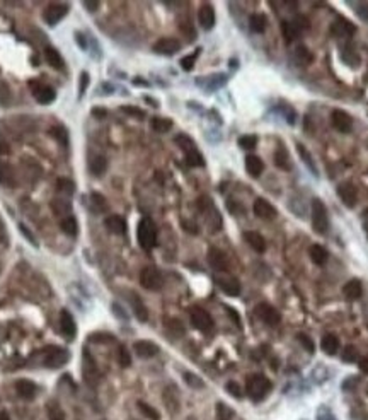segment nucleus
<instances>
[{"label": "nucleus", "mask_w": 368, "mask_h": 420, "mask_svg": "<svg viewBox=\"0 0 368 420\" xmlns=\"http://www.w3.org/2000/svg\"><path fill=\"white\" fill-rule=\"evenodd\" d=\"M104 225H106L107 231L113 232V234H124V232H126V222H124V219L120 217V215H109V217H106Z\"/></svg>", "instance_id": "aec40b11"}, {"label": "nucleus", "mask_w": 368, "mask_h": 420, "mask_svg": "<svg viewBox=\"0 0 368 420\" xmlns=\"http://www.w3.org/2000/svg\"><path fill=\"white\" fill-rule=\"evenodd\" d=\"M34 98H36V101L41 103V105H50V103L55 101L57 94H55V91L50 86H38V89L34 91Z\"/></svg>", "instance_id": "b1692460"}, {"label": "nucleus", "mask_w": 368, "mask_h": 420, "mask_svg": "<svg viewBox=\"0 0 368 420\" xmlns=\"http://www.w3.org/2000/svg\"><path fill=\"white\" fill-rule=\"evenodd\" d=\"M44 58H46L48 65H51V67L57 68V70H61V68H63V58H61V55L58 53L55 48H51V46L44 48Z\"/></svg>", "instance_id": "bb28decb"}, {"label": "nucleus", "mask_w": 368, "mask_h": 420, "mask_svg": "<svg viewBox=\"0 0 368 420\" xmlns=\"http://www.w3.org/2000/svg\"><path fill=\"white\" fill-rule=\"evenodd\" d=\"M256 314H258V318L261 319V321H265L266 325H269V326H275V325H278V323L281 321L280 311H278L276 308H273L271 304H268V303L259 304V306L256 308Z\"/></svg>", "instance_id": "6e6552de"}, {"label": "nucleus", "mask_w": 368, "mask_h": 420, "mask_svg": "<svg viewBox=\"0 0 368 420\" xmlns=\"http://www.w3.org/2000/svg\"><path fill=\"white\" fill-rule=\"evenodd\" d=\"M181 50V43L176 38H161L154 44V51L159 55H174Z\"/></svg>", "instance_id": "ddd939ff"}, {"label": "nucleus", "mask_w": 368, "mask_h": 420, "mask_svg": "<svg viewBox=\"0 0 368 420\" xmlns=\"http://www.w3.org/2000/svg\"><path fill=\"white\" fill-rule=\"evenodd\" d=\"M215 282L227 296H239L241 294V284L234 277H217Z\"/></svg>", "instance_id": "2eb2a0df"}, {"label": "nucleus", "mask_w": 368, "mask_h": 420, "mask_svg": "<svg viewBox=\"0 0 368 420\" xmlns=\"http://www.w3.org/2000/svg\"><path fill=\"white\" fill-rule=\"evenodd\" d=\"M360 369H362V373L368 374V357H363V359L360 360Z\"/></svg>", "instance_id": "0e129e2a"}, {"label": "nucleus", "mask_w": 368, "mask_h": 420, "mask_svg": "<svg viewBox=\"0 0 368 420\" xmlns=\"http://www.w3.org/2000/svg\"><path fill=\"white\" fill-rule=\"evenodd\" d=\"M244 239L247 241V244L251 246V248L254 249V251L263 253V251L266 249V241H265V238H263V236L259 234V232H256V231H247V232H244Z\"/></svg>", "instance_id": "412c9836"}, {"label": "nucleus", "mask_w": 368, "mask_h": 420, "mask_svg": "<svg viewBox=\"0 0 368 420\" xmlns=\"http://www.w3.org/2000/svg\"><path fill=\"white\" fill-rule=\"evenodd\" d=\"M356 359H358V352H356V349L353 345H348L343 350V360L345 362H355Z\"/></svg>", "instance_id": "864d4df0"}, {"label": "nucleus", "mask_w": 368, "mask_h": 420, "mask_svg": "<svg viewBox=\"0 0 368 420\" xmlns=\"http://www.w3.org/2000/svg\"><path fill=\"white\" fill-rule=\"evenodd\" d=\"M162 275L157 268L154 266H147L140 272V284L143 289L147 290H159L162 287Z\"/></svg>", "instance_id": "39448f33"}, {"label": "nucleus", "mask_w": 368, "mask_h": 420, "mask_svg": "<svg viewBox=\"0 0 368 420\" xmlns=\"http://www.w3.org/2000/svg\"><path fill=\"white\" fill-rule=\"evenodd\" d=\"M343 294H345L346 299H349V301L360 299V297H362V294H363L362 282H360V280H356V279L349 280V282L346 284L345 287H343Z\"/></svg>", "instance_id": "4be33fe9"}, {"label": "nucleus", "mask_w": 368, "mask_h": 420, "mask_svg": "<svg viewBox=\"0 0 368 420\" xmlns=\"http://www.w3.org/2000/svg\"><path fill=\"white\" fill-rule=\"evenodd\" d=\"M19 229H20V232H22L24 236H26L27 239H29L31 243H33V244H36V241H34V238H33V234H31L29 231H27V227L26 225H19Z\"/></svg>", "instance_id": "680f3d73"}, {"label": "nucleus", "mask_w": 368, "mask_h": 420, "mask_svg": "<svg viewBox=\"0 0 368 420\" xmlns=\"http://www.w3.org/2000/svg\"><path fill=\"white\" fill-rule=\"evenodd\" d=\"M118 360H120V364L123 367H128L131 364V355L126 350V347H123V345L120 347V350H118Z\"/></svg>", "instance_id": "3c124183"}, {"label": "nucleus", "mask_w": 368, "mask_h": 420, "mask_svg": "<svg viewBox=\"0 0 368 420\" xmlns=\"http://www.w3.org/2000/svg\"><path fill=\"white\" fill-rule=\"evenodd\" d=\"M131 306H133V313L137 316L138 321H147L148 319V311L145 308V304L142 303V299L138 296H131Z\"/></svg>", "instance_id": "cd10ccee"}, {"label": "nucleus", "mask_w": 368, "mask_h": 420, "mask_svg": "<svg viewBox=\"0 0 368 420\" xmlns=\"http://www.w3.org/2000/svg\"><path fill=\"white\" fill-rule=\"evenodd\" d=\"M0 183L3 186H12L16 183V176H14V169L9 162L0 161Z\"/></svg>", "instance_id": "393cba45"}, {"label": "nucleus", "mask_w": 368, "mask_h": 420, "mask_svg": "<svg viewBox=\"0 0 368 420\" xmlns=\"http://www.w3.org/2000/svg\"><path fill=\"white\" fill-rule=\"evenodd\" d=\"M297 338H298V342L302 343V345L305 347V349H307V352L308 354H314V350H315V347H314V342H312V338L308 335H305V333H298L297 335Z\"/></svg>", "instance_id": "603ef678"}, {"label": "nucleus", "mask_w": 368, "mask_h": 420, "mask_svg": "<svg viewBox=\"0 0 368 420\" xmlns=\"http://www.w3.org/2000/svg\"><path fill=\"white\" fill-rule=\"evenodd\" d=\"M275 164L283 171L290 169V157H288V152L285 147H278V151L275 152Z\"/></svg>", "instance_id": "72a5a7b5"}, {"label": "nucleus", "mask_w": 368, "mask_h": 420, "mask_svg": "<svg viewBox=\"0 0 368 420\" xmlns=\"http://www.w3.org/2000/svg\"><path fill=\"white\" fill-rule=\"evenodd\" d=\"M164 401H165V405L169 407V412H171V414H176V412H178L179 401H178V398H176L174 393H171L169 390H165L164 391Z\"/></svg>", "instance_id": "a18cd8bd"}, {"label": "nucleus", "mask_w": 368, "mask_h": 420, "mask_svg": "<svg viewBox=\"0 0 368 420\" xmlns=\"http://www.w3.org/2000/svg\"><path fill=\"white\" fill-rule=\"evenodd\" d=\"M245 169H247V173L252 178H259L263 169H265V162L258 155H247L245 157Z\"/></svg>", "instance_id": "5701e85b"}, {"label": "nucleus", "mask_w": 368, "mask_h": 420, "mask_svg": "<svg viewBox=\"0 0 368 420\" xmlns=\"http://www.w3.org/2000/svg\"><path fill=\"white\" fill-rule=\"evenodd\" d=\"M200 51H201V50H196L193 55H187V57L183 58V60H181V67L184 68V70H193L194 62H196V58H198V55H200Z\"/></svg>", "instance_id": "8fccbe9b"}, {"label": "nucleus", "mask_w": 368, "mask_h": 420, "mask_svg": "<svg viewBox=\"0 0 368 420\" xmlns=\"http://www.w3.org/2000/svg\"><path fill=\"white\" fill-rule=\"evenodd\" d=\"M239 145L242 149H254L258 145V137L256 135H244L239 138Z\"/></svg>", "instance_id": "09e8293b"}, {"label": "nucleus", "mask_w": 368, "mask_h": 420, "mask_svg": "<svg viewBox=\"0 0 368 420\" xmlns=\"http://www.w3.org/2000/svg\"><path fill=\"white\" fill-rule=\"evenodd\" d=\"M46 412H48V419L50 420H65V412H63V408L60 407L58 401H48Z\"/></svg>", "instance_id": "f704fd0d"}, {"label": "nucleus", "mask_w": 368, "mask_h": 420, "mask_svg": "<svg viewBox=\"0 0 368 420\" xmlns=\"http://www.w3.org/2000/svg\"><path fill=\"white\" fill-rule=\"evenodd\" d=\"M234 419V410L227 407L225 403H217V420H232Z\"/></svg>", "instance_id": "79ce46f5"}, {"label": "nucleus", "mask_w": 368, "mask_h": 420, "mask_svg": "<svg viewBox=\"0 0 368 420\" xmlns=\"http://www.w3.org/2000/svg\"><path fill=\"white\" fill-rule=\"evenodd\" d=\"M189 318H191V323L196 330L200 332H210L213 328V319L208 311H204L203 308H191V313H189Z\"/></svg>", "instance_id": "423d86ee"}, {"label": "nucleus", "mask_w": 368, "mask_h": 420, "mask_svg": "<svg viewBox=\"0 0 368 420\" xmlns=\"http://www.w3.org/2000/svg\"><path fill=\"white\" fill-rule=\"evenodd\" d=\"M356 14H358L363 21H368V3L367 2L358 3V5H356Z\"/></svg>", "instance_id": "13d9d810"}, {"label": "nucleus", "mask_w": 368, "mask_h": 420, "mask_svg": "<svg viewBox=\"0 0 368 420\" xmlns=\"http://www.w3.org/2000/svg\"><path fill=\"white\" fill-rule=\"evenodd\" d=\"M186 162H187V166H193V168H201V166H204V159H203V155L198 152V149L196 151L187 152Z\"/></svg>", "instance_id": "a19ab883"}, {"label": "nucleus", "mask_w": 368, "mask_h": 420, "mask_svg": "<svg viewBox=\"0 0 368 420\" xmlns=\"http://www.w3.org/2000/svg\"><path fill=\"white\" fill-rule=\"evenodd\" d=\"M16 393L19 395L22 400H33L38 393V386L29 379H19L16 383Z\"/></svg>", "instance_id": "a211bd4d"}, {"label": "nucleus", "mask_w": 368, "mask_h": 420, "mask_svg": "<svg viewBox=\"0 0 368 420\" xmlns=\"http://www.w3.org/2000/svg\"><path fill=\"white\" fill-rule=\"evenodd\" d=\"M321 347L322 350H324V354H327V355H334L336 352L339 350V340L336 335H324L322 336V342H321Z\"/></svg>", "instance_id": "a878e982"}, {"label": "nucleus", "mask_w": 368, "mask_h": 420, "mask_svg": "<svg viewBox=\"0 0 368 420\" xmlns=\"http://www.w3.org/2000/svg\"><path fill=\"white\" fill-rule=\"evenodd\" d=\"M9 144H7L5 140H3L2 138V135H0V155H3V154H9Z\"/></svg>", "instance_id": "052dcab7"}, {"label": "nucleus", "mask_w": 368, "mask_h": 420, "mask_svg": "<svg viewBox=\"0 0 368 420\" xmlns=\"http://www.w3.org/2000/svg\"><path fill=\"white\" fill-rule=\"evenodd\" d=\"M121 111L126 113V114H130V116H135V118H145V111L138 110V108H135V106H130V105L121 106Z\"/></svg>", "instance_id": "6e6d98bb"}, {"label": "nucleus", "mask_w": 368, "mask_h": 420, "mask_svg": "<svg viewBox=\"0 0 368 420\" xmlns=\"http://www.w3.org/2000/svg\"><path fill=\"white\" fill-rule=\"evenodd\" d=\"M50 207H51V210L55 212V214L57 215H70V212H72V205H70V202H67V200H61V199H55L53 202L50 203Z\"/></svg>", "instance_id": "7c9ffc66"}, {"label": "nucleus", "mask_w": 368, "mask_h": 420, "mask_svg": "<svg viewBox=\"0 0 368 420\" xmlns=\"http://www.w3.org/2000/svg\"><path fill=\"white\" fill-rule=\"evenodd\" d=\"M0 420H10L9 414L7 412H0Z\"/></svg>", "instance_id": "774afa93"}, {"label": "nucleus", "mask_w": 368, "mask_h": 420, "mask_svg": "<svg viewBox=\"0 0 368 420\" xmlns=\"http://www.w3.org/2000/svg\"><path fill=\"white\" fill-rule=\"evenodd\" d=\"M138 408H140V412H142V414H143L147 419H150V420H159V419H161L159 412L155 410V408H152L150 405H147L145 401H138Z\"/></svg>", "instance_id": "c03bdc74"}, {"label": "nucleus", "mask_w": 368, "mask_h": 420, "mask_svg": "<svg viewBox=\"0 0 368 420\" xmlns=\"http://www.w3.org/2000/svg\"><path fill=\"white\" fill-rule=\"evenodd\" d=\"M252 210H254L256 217L263 219V221H273V219L278 215V210L268 202V200H265V199L256 200L254 205H252Z\"/></svg>", "instance_id": "f8f14e48"}, {"label": "nucleus", "mask_w": 368, "mask_h": 420, "mask_svg": "<svg viewBox=\"0 0 368 420\" xmlns=\"http://www.w3.org/2000/svg\"><path fill=\"white\" fill-rule=\"evenodd\" d=\"M133 350L138 357L142 359H150V357L157 355L159 354V347L152 342H147V340H140V342L133 343Z\"/></svg>", "instance_id": "f3484780"}, {"label": "nucleus", "mask_w": 368, "mask_h": 420, "mask_svg": "<svg viewBox=\"0 0 368 420\" xmlns=\"http://www.w3.org/2000/svg\"><path fill=\"white\" fill-rule=\"evenodd\" d=\"M150 127H152V130L157 132V133H167V132L172 128V120H169V118L155 116V118H152Z\"/></svg>", "instance_id": "c85d7f7f"}, {"label": "nucleus", "mask_w": 368, "mask_h": 420, "mask_svg": "<svg viewBox=\"0 0 368 420\" xmlns=\"http://www.w3.org/2000/svg\"><path fill=\"white\" fill-rule=\"evenodd\" d=\"M338 197L341 199V202L345 203L348 209H353L358 202V193H356V188L351 185L349 181L341 183L338 186Z\"/></svg>", "instance_id": "9d476101"}, {"label": "nucleus", "mask_w": 368, "mask_h": 420, "mask_svg": "<svg viewBox=\"0 0 368 420\" xmlns=\"http://www.w3.org/2000/svg\"><path fill=\"white\" fill-rule=\"evenodd\" d=\"M89 168H91V171H92L96 176H101V175H102V173L107 169V159L102 157V155H97V157H94L92 161H91Z\"/></svg>", "instance_id": "4c0bfd02"}, {"label": "nucleus", "mask_w": 368, "mask_h": 420, "mask_svg": "<svg viewBox=\"0 0 368 420\" xmlns=\"http://www.w3.org/2000/svg\"><path fill=\"white\" fill-rule=\"evenodd\" d=\"M312 227L317 234H326L329 227V217L327 209L321 200L315 199L312 202Z\"/></svg>", "instance_id": "7ed1b4c3"}, {"label": "nucleus", "mask_w": 368, "mask_h": 420, "mask_svg": "<svg viewBox=\"0 0 368 420\" xmlns=\"http://www.w3.org/2000/svg\"><path fill=\"white\" fill-rule=\"evenodd\" d=\"M84 7L89 9V12H96L99 9V2H84Z\"/></svg>", "instance_id": "e2e57ef3"}, {"label": "nucleus", "mask_w": 368, "mask_h": 420, "mask_svg": "<svg viewBox=\"0 0 368 420\" xmlns=\"http://www.w3.org/2000/svg\"><path fill=\"white\" fill-rule=\"evenodd\" d=\"M137 239H138V244H140L145 251H150L155 246V243H157V229H155V224L148 217H143L138 222Z\"/></svg>", "instance_id": "f03ea898"}, {"label": "nucleus", "mask_w": 368, "mask_h": 420, "mask_svg": "<svg viewBox=\"0 0 368 420\" xmlns=\"http://www.w3.org/2000/svg\"><path fill=\"white\" fill-rule=\"evenodd\" d=\"M331 33L334 36H339V38H346V36H353L356 33V27L351 21L345 19V17H338V19L332 22L331 26Z\"/></svg>", "instance_id": "4468645a"}, {"label": "nucleus", "mask_w": 368, "mask_h": 420, "mask_svg": "<svg viewBox=\"0 0 368 420\" xmlns=\"http://www.w3.org/2000/svg\"><path fill=\"white\" fill-rule=\"evenodd\" d=\"M297 151H298V154H300V157L304 159V162H305V164H307V168L310 169V171L314 173L315 176H317V168H315L314 161H312V155L308 154L307 149H305L302 144H297Z\"/></svg>", "instance_id": "58836bf2"}, {"label": "nucleus", "mask_w": 368, "mask_h": 420, "mask_svg": "<svg viewBox=\"0 0 368 420\" xmlns=\"http://www.w3.org/2000/svg\"><path fill=\"white\" fill-rule=\"evenodd\" d=\"M327 251H326L322 246L319 244H314L310 246V258L312 262L315 263V265H326V262H327Z\"/></svg>", "instance_id": "c756f323"}, {"label": "nucleus", "mask_w": 368, "mask_h": 420, "mask_svg": "<svg viewBox=\"0 0 368 420\" xmlns=\"http://www.w3.org/2000/svg\"><path fill=\"white\" fill-rule=\"evenodd\" d=\"M208 263L213 270L217 272H228V258L222 249L218 248H210L208 251Z\"/></svg>", "instance_id": "1a4fd4ad"}, {"label": "nucleus", "mask_w": 368, "mask_h": 420, "mask_svg": "<svg viewBox=\"0 0 368 420\" xmlns=\"http://www.w3.org/2000/svg\"><path fill=\"white\" fill-rule=\"evenodd\" d=\"M198 21H200L201 27L210 31L215 26V10L210 3H203L198 10Z\"/></svg>", "instance_id": "dca6fc26"}, {"label": "nucleus", "mask_w": 368, "mask_h": 420, "mask_svg": "<svg viewBox=\"0 0 368 420\" xmlns=\"http://www.w3.org/2000/svg\"><path fill=\"white\" fill-rule=\"evenodd\" d=\"M92 114H94V116L104 118V116H106V110H97V108H96V110H92Z\"/></svg>", "instance_id": "338daca9"}, {"label": "nucleus", "mask_w": 368, "mask_h": 420, "mask_svg": "<svg viewBox=\"0 0 368 420\" xmlns=\"http://www.w3.org/2000/svg\"><path fill=\"white\" fill-rule=\"evenodd\" d=\"M50 133L53 135V137L57 138V140H60L61 144H65V142H67V132H65V128L57 127V128H53V130H51Z\"/></svg>", "instance_id": "4d7b16f0"}, {"label": "nucleus", "mask_w": 368, "mask_h": 420, "mask_svg": "<svg viewBox=\"0 0 368 420\" xmlns=\"http://www.w3.org/2000/svg\"><path fill=\"white\" fill-rule=\"evenodd\" d=\"M60 227H61V231H63L65 234L72 236V238H74V236H77V232H79V224H77V221H75V217H72V215L65 217L63 221L60 222Z\"/></svg>", "instance_id": "473e14b6"}, {"label": "nucleus", "mask_w": 368, "mask_h": 420, "mask_svg": "<svg viewBox=\"0 0 368 420\" xmlns=\"http://www.w3.org/2000/svg\"><path fill=\"white\" fill-rule=\"evenodd\" d=\"M297 58H298V62H302V64H312V60H314V57H312V53L308 51L307 46H298L297 48Z\"/></svg>", "instance_id": "de8ad7c7"}, {"label": "nucleus", "mask_w": 368, "mask_h": 420, "mask_svg": "<svg viewBox=\"0 0 368 420\" xmlns=\"http://www.w3.org/2000/svg\"><path fill=\"white\" fill-rule=\"evenodd\" d=\"M57 188L60 190V192L68 193V195H72V193L75 192L74 181H70V179H67V178H60V179H58V181H57Z\"/></svg>", "instance_id": "49530a36"}, {"label": "nucleus", "mask_w": 368, "mask_h": 420, "mask_svg": "<svg viewBox=\"0 0 368 420\" xmlns=\"http://www.w3.org/2000/svg\"><path fill=\"white\" fill-rule=\"evenodd\" d=\"M271 390V381L268 379L263 374H252L247 377V383H245V391L251 397V400L261 401L266 398V395Z\"/></svg>", "instance_id": "f257e3e1"}, {"label": "nucleus", "mask_w": 368, "mask_h": 420, "mask_svg": "<svg viewBox=\"0 0 368 420\" xmlns=\"http://www.w3.org/2000/svg\"><path fill=\"white\" fill-rule=\"evenodd\" d=\"M363 229H365V232L368 234V209L363 212Z\"/></svg>", "instance_id": "69168bd1"}, {"label": "nucleus", "mask_w": 368, "mask_h": 420, "mask_svg": "<svg viewBox=\"0 0 368 420\" xmlns=\"http://www.w3.org/2000/svg\"><path fill=\"white\" fill-rule=\"evenodd\" d=\"M281 33H283L285 40L290 43V41H293L295 38L298 36V33H300V29H298L297 26H295V22H288V21H283L281 22Z\"/></svg>", "instance_id": "c9c22d12"}, {"label": "nucleus", "mask_w": 368, "mask_h": 420, "mask_svg": "<svg viewBox=\"0 0 368 420\" xmlns=\"http://www.w3.org/2000/svg\"><path fill=\"white\" fill-rule=\"evenodd\" d=\"M174 142L181 147V151L184 152V154H187V152H191V151H196V144L193 142V138H189L184 133L178 135V137L174 138Z\"/></svg>", "instance_id": "e433bc0d"}, {"label": "nucleus", "mask_w": 368, "mask_h": 420, "mask_svg": "<svg viewBox=\"0 0 368 420\" xmlns=\"http://www.w3.org/2000/svg\"><path fill=\"white\" fill-rule=\"evenodd\" d=\"M266 17L263 16V14H252L251 17H249V27H251L254 33H265L266 29Z\"/></svg>", "instance_id": "2f4dec72"}, {"label": "nucleus", "mask_w": 368, "mask_h": 420, "mask_svg": "<svg viewBox=\"0 0 368 420\" xmlns=\"http://www.w3.org/2000/svg\"><path fill=\"white\" fill-rule=\"evenodd\" d=\"M68 14V7L63 5V3H50V5L44 9L43 12V19L46 24H50V26H55V24H58L61 19H63L65 16Z\"/></svg>", "instance_id": "0eeeda50"}, {"label": "nucleus", "mask_w": 368, "mask_h": 420, "mask_svg": "<svg viewBox=\"0 0 368 420\" xmlns=\"http://www.w3.org/2000/svg\"><path fill=\"white\" fill-rule=\"evenodd\" d=\"M87 86H89V74H87V72H82V75H81V88H79V92H81V96H84V92H85V89H87Z\"/></svg>", "instance_id": "bf43d9fd"}, {"label": "nucleus", "mask_w": 368, "mask_h": 420, "mask_svg": "<svg viewBox=\"0 0 368 420\" xmlns=\"http://www.w3.org/2000/svg\"><path fill=\"white\" fill-rule=\"evenodd\" d=\"M68 360V352L65 349H60V347H48L44 350V357H43V364L50 369H58L61 367L65 362Z\"/></svg>", "instance_id": "20e7f679"}, {"label": "nucleus", "mask_w": 368, "mask_h": 420, "mask_svg": "<svg viewBox=\"0 0 368 420\" xmlns=\"http://www.w3.org/2000/svg\"><path fill=\"white\" fill-rule=\"evenodd\" d=\"M60 325H61V332L65 333V336H68V338H74L75 333H77V325H75L74 316L68 313L67 309L61 311V314H60Z\"/></svg>", "instance_id": "6ab92c4d"}, {"label": "nucleus", "mask_w": 368, "mask_h": 420, "mask_svg": "<svg viewBox=\"0 0 368 420\" xmlns=\"http://www.w3.org/2000/svg\"><path fill=\"white\" fill-rule=\"evenodd\" d=\"M91 202H92V207H94V210H96V212H104L107 209L106 197H102L101 193H97V192L91 193Z\"/></svg>", "instance_id": "ea45409f"}, {"label": "nucleus", "mask_w": 368, "mask_h": 420, "mask_svg": "<svg viewBox=\"0 0 368 420\" xmlns=\"http://www.w3.org/2000/svg\"><path fill=\"white\" fill-rule=\"evenodd\" d=\"M331 121H332V127L336 128L338 132H343V133H348L351 132L353 128V120L346 111L343 110H334L331 114Z\"/></svg>", "instance_id": "9b49d317"}, {"label": "nucleus", "mask_w": 368, "mask_h": 420, "mask_svg": "<svg viewBox=\"0 0 368 420\" xmlns=\"http://www.w3.org/2000/svg\"><path fill=\"white\" fill-rule=\"evenodd\" d=\"M184 381H186L187 386L194 388V390H200V388L204 386L203 379H201L200 376H196V374H193V373H184Z\"/></svg>", "instance_id": "37998d69"}, {"label": "nucleus", "mask_w": 368, "mask_h": 420, "mask_svg": "<svg viewBox=\"0 0 368 420\" xmlns=\"http://www.w3.org/2000/svg\"><path fill=\"white\" fill-rule=\"evenodd\" d=\"M225 390H227L228 393L232 395V397H235V398H242V388L239 386V384L235 383V381H228V383L225 384Z\"/></svg>", "instance_id": "5fc2aeb1"}]
</instances>
